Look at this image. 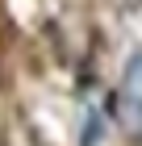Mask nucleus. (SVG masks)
<instances>
[{
    "instance_id": "obj_1",
    "label": "nucleus",
    "mask_w": 142,
    "mask_h": 146,
    "mask_svg": "<svg viewBox=\"0 0 142 146\" xmlns=\"http://www.w3.org/2000/svg\"><path fill=\"white\" fill-rule=\"evenodd\" d=\"M121 121L134 138H142V54H134L121 75Z\"/></svg>"
}]
</instances>
